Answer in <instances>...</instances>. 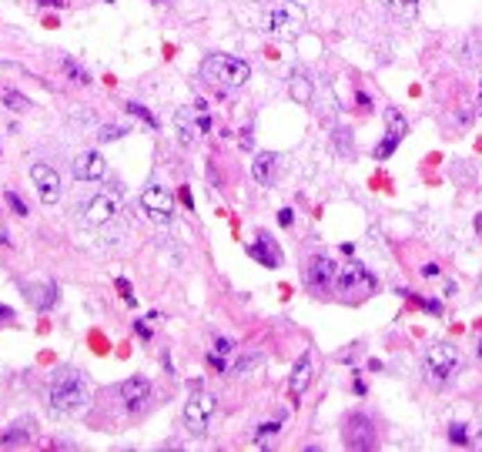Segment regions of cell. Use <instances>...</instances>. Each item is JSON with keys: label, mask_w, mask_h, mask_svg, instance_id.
<instances>
[{"label": "cell", "mask_w": 482, "mask_h": 452, "mask_svg": "<svg viewBox=\"0 0 482 452\" xmlns=\"http://www.w3.org/2000/svg\"><path fill=\"white\" fill-rule=\"evenodd\" d=\"M198 74H201L205 84H212L214 91H221V94H234V91H241V87L248 84L251 67H248V60H241V57L208 54L205 60H201Z\"/></svg>", "instance_id": "6da1fadb"}, {"label": "cell", "mask_w": 482, "mask_h": 452, "mask_svg": "<svg viewBox=\"0 0 482 452\" xmlns=\"http://www.w3.org/2000/svg\"><path fill=\"white\" fill-rule=\"evenodd\" d=\"M87 402H91V389H87L84 372L64 369V372L54 378V385H51V409L60 415H74V412H80Z\"/></svg>", "instance_id": "7a4b0ae2"}, {"label": "cell", "mask_w": 482, "mask_h": 452, "mask_svg": "<svg viewBox=\"0 0 482 452\" xmlns=\"http://www.w3.org/2000/svg\"><path fill=\"white\" fill-rule=\"evenodd\" d=\"M422 372L432 385H449L463 372V355L452 342H432L422 355Z\"/></svg>", "instance_id": "3957f363"}, {"label": "cell", "mask_w": 482, "mask_h": 452, "mask_svg": "<svg viewBox=\"0 0 482 452\" xmlns=\"http://www.w3.org/2000/svg\"><path fill=\"white\" fill-rule=\"evenodd\" d=\"M375 288H379V278L368 271L365 265L352 262L342 271H335V292H338V299L345 305H365L375 295Z\"/></svg>", "instance_id": "277c9868"}, {"label": "cell", "mask_w": 482, "mask_h": 452, "mask_svg": "<svg viewBox=\"0 0 482 452\" xmlns=\"http://www.w3.org/2000/svg\"><path fill=\"white\" fill-rule=\"evenodd\" d=\"M265 27H268L271 37L295 40L305 31V7L298 0H278L268 14H265Z\"/></svg>", "instance_id": "5b68a950"}, {"label": "cell", "mask_w": 482, "mask_h": 452, "mask_svg": "<svg viewBox=\"0 0 482 452\" xmlns=\"http://www.w3.org/2000/svg\"><path fill=\"white\" fill-rule=\"evenodd\" d=\"M174 128H178V137L184 144H191L198 134L212 131V114H208V104L205 101H194V108H181L174 114Z\"/></svg>", "instance_id": "8992f818"}, {"label": "cell", "mask_w": 482, "mask_h": 452, "mask_svg": "<svg viewBox=\"0 0 482 452\" xmlns=\"http://www.w3.org/2000/svg\"><path fill=\"white\" fill-rule=\"evenodd\" d=\"M214 396L212 392H205V389H198L191 399H188V405H184V426H188V433L191 435H208L212 429V419H214Z\"/></svg>", "instance_id": "52a82bcc"}, {"label": "cell", "mask_w": 482, "mask_h": 452, "mask_svg": "<svg viewBox=\"0 0 482 452\" xmlns=\"http://www.w3.org/2000/svg\"><path fill=\"white\" fill-rule=\"evenodd\" d=\"M342 439H345L348 449L355 452H368L379 446V433H375V422L368 419V415L362 412H352L345 419V433H342Z\"/></svg>", "instance_id": "ba28073f"}, {"label": "cell", "mask_w": 482, "mask_h": 452, "mask_svg": "<svg viewBox=\"0 0 482 452\" xmlns=\"http://www.w3.org/2000/svg\"><path fill=\"white\" fill-rule=\"evenodd\" d=\"M141 205L148 211V218L157 221V225H171L174 218V194L164 185H148L141 191Z\"/></svg>", "instance_id": "9c48e42d"}, {"label": "cell", "mask_w": 482, "mask_h": 452, "mask_svg": "<svg viewBox=\"0 0 482 452\" xmlns=\"http://www.w3.org/2000/svg\"><path fill=\"white\" fill-rule=\"evenodd\" d=\"M117 198L114 194H94L87 198V205L80 208V221L87 228H101V225H111L117 218Z\"/></svg>", "instance_id": "30bf717a"}, {"label": "cell", "mask_w": 482, "mask_h": 452, "mask_svg": "<svg viewBox=\"0 0 482 452\" xmlns=\"http://www.w3.org/2000/svg\"><path fill=\"white\" fill-rule=\"evenodd\" d=\"M31 181H34V188L40 191V201L44 205H58L60 201V191H64V185H60V174L54 165H44V161H37L34 168H31Z\"/></svg>", "instance_id": "8fae6325"}, {"label": "cell", "mask_w": 482, "mask_h": 452, "mask_svg": "<svg viewBox=\"0 0 482 452\" xmlns=\"http://www.w3.org/2000/svg\"><path fill=\"white\" fill-rule=\"evenodd\" d=\"M335 262L328 258V255H315L309 262V268H305V282H309V288L315 292V295H322V292H328L332 285H335Z\"/></svg>", "instance_id": "7c38bea8"}, {"label": "cell", "mask_w": 482, "mask_h": 452, "mask_svg": "<svg viewBox=\"0 0 482 452\" xmlns=\"http://www.w3.org/2000/svg\"><path fill=\"white\" fill-rule=\"evenodd\" d=\"M248 255L258 265H265V268H282V262H285L282 248H278V242L271 238L268 231H258V238L248 245Z\"/></svg>", "instance_id": "4fadbf2b"}, {"label": "cell", "mask_w": 482, "mask_h": 452, "mask_svg": "<svg viewBox=\"0 0 482 452\" xmlns=\"http://www.w3.org/2000/svg\"><path fill=\"white\" fill-rule=\"evenodd\" d=\"M107 174V161L97 151H80L74 158V178L78 181H101Z\"/></svg>", "instance_id": "5bb4252c"}, {"label": "cell", "mask_w": 482, "mask_h": 452, "mask_svg": "<svg viewBox=\"0 0 482 452\" xmlns=\"http://www.w3.org/2000/svg\"><path fill=\"white\" fill-rule=\"evenodd\" d=\"M311 372H315V362H311V352H305V355L298 358V365L291 369V378H289V392L295 399L311 385Z\"/></svg>", "instance_id": "9a60e30c"}, {"label": "cell", "mask_w": 482, "mask_h": 452, "mask_svg": "<svg viewBox=\"0 0 482 452\" xmlns=\"http://www.w3.org/2000/svg\"><path fill=\"white\" fill-rule=\"evenodd\" d=\"M251 174H255L258 185H275V178H278V154L275 151H261L255 158V165H251Z\"/></svg>", "instance_id": "2e32d148"}, {"label": "cell", "mask_w": 482, "mask_h": 452, "mask_svg": "<svg viewBox=\"0 0 482 452\" xmlns=\"http://www.w3.org/2000/svg\"><path fill=\"white\" fill-rule=\"evenodd\" d=\"M289 94L295 104H311V97H315V84H311V77L302 67L289 74Z\"/></svg>", "instance_id": "e0dca14e"}, {"label": "cell", "mask_w": 482, "mask_h": 452, "mask_svg": "<svg viewBox=\"0 0 482 452\" xmlns=\"http://www.w3.org/2000/svg\"><path fill=\"white\" fill-rule=\"evenodd\" d=\"M117 392H121V399H124V405H131V409H135V405H141L144 399L151 396V382H148L144 376H135V378H128Z\"/></svg>", "instance_id": "ac0fdd59"}, {"label": "cell", "mask_w": 482, "mask_h": 452, "mask_svg": "<svg viewBox=\"0 0 482 452\" xmlns=\"http://www.w3.org/2000/svg\"><path fill=\"white\" fill-rule=\"evenodd\" d=\"M24 295L31 299V305H34L37 312H47V308L58 301V288H54V285H27Z\"/></svg>", "instance_id": "d6986e66"}, {"label": "cell", "mask_w": 482, "mask_h": 452, "mask_svg": "<svg viewBox=\"0 0 482 452\" xmlns=\"http://www.w3.org/2000/svg\"><path fill=\"white\" fill-rule=\"evenodd\" d=\"M31 429H34V422H17V426H10L7 433L0 435V446H20V442H31Z\"/></svg>", "instance_id": "ffe728a7"}, {"label": "cell", "mask_w": 482, "mask_h": 452, "mask_svg": "<svg viewBox=\"0 0 482 452\" xmlns=\"http://www.w3.org/2000/svg\"><path fill=\"white\" fill-rule=\"evenodd\" d=\"M388 10L395 20H415L419 14V0H388Z\"/></svg>", "instance_id": "44dd1931"}, {"label": "cell", "mask_w": 482, "mask_h": 452, "mask_svg": "<svg viewBox=\"0 0 482 452\" xmlns=\"http://www.w3.org/2000/svg\"><path fill=\"white\" fill-rule=\"evenodd\" d=\"M0 101H3V104H7L10 111H17V114L34 111V104H31V101H27L24 94H17V91H3V94H0Z\"/></svg>", "instance_id": "7402d4cb"}, {"label": "cell", "mask_w": 482, "mask_h": 452, "mask_svg": "<svg viewBox=\"0 0 482 452\" xmlns=\"http://www.w3.org/2000/svg\"><path fill=\"white\" fill-rule=\"evenodd\" d=\"M261 362H265V352H258V349H255V352H248V355H241V358H238V362H234L232 369L238 372V376H245V372H251V369H258Z\"/></svg>", "instance_id": "603a6c76"}, {"label": "cell", "mask_w": 482, "mask_h": 452, "mask_svg": "<svg viewBox=\"0 0 482 452\" xmlns=\"http://www.w3.org/2000/svg\"><path fill=\"white\" fill-rule=\"evenodd\" d=\"M402 144V134H392V131H386V137H382V144L375 148V158L379 161H386V158H392V151Z\"/></svg>", "instance_id": "cb8c5ba5"}, {"label": "cell", "mask_w": 482, "mask_h": 452, "mask_svg": "<svg viewBox=\"0 0 482 452\" xmlns=\"http://www.w3.org/2000/svg\"><path fill=\"white\" fill-rule=\"evenodd\" d=\"M335 151H338V154H342V158H352V154H355V141H352V131H348V128H338V131H335Z\"/></svg>", "instance_id": "d4e9b609"}, {"label": "cell", "mask_w": 482, "mask_h": 452, "mask_svg": "<svg viewBox=\"0 0 482 452\" xmlns=\"http://www.w3.org/2000/svg\"><path fill=\"white\" fill-rule=\"evenodd\" d=\"M386 131H392V134H402V137H405V131H408V124H405L402 111H395V108H388V111H386Z\"/></svg>", "instance_id": "484cf974"}, {"label": "cell", "mask_w": 482, "mask_h": 452, "mask_svg": "<svg viewBox=\"0 0 482 452\" xmlns=\"http://www.w3.org/2000/svg\"><path fill=\"white\" fill-rule=\"evenodd\" d=\"M278 429H282V415H278V419H271V422H261V426L255 429V442H258V446H265V442H268Z\"/></svg>", "instance_id": "4316f807"}, {"label": "cell", "mask_w": 482, "mask_h": 452, "mask_svg": "<svg viewBox=\"0 0 482 452\" xmlns=\"http://www.w3.org/2000/svg\"><path fill=\"white\" fill-rule=\"evenodd\" d=\"M64 71H67V77H71V81H78V84H91V74H87L80 64H74L71 57H64Z\"/></svg>", "instance_id": "83f0119b"}, {"label": "cell", "mask_w": 482, "mask_h": 452, "mask_svg": "<svg viewBox=\"0 0 482 452\" xmlns=\"http://www.w3.org/2000/svg\"><path fill=\"white\" fill-rule=\"evenodd\" d=\"M128 111L135 114V117H141V121H144V124H148V128H157L155 114L148 111V108H144V104H135V101H131V104H128Z\"/></svg>", "instance_id": "f1b7e54d"}, {"label": "cell", "mask_w": 482, "mask_h": 452, "mask_svg": "<svg viewBox=\"0 0 482 452\" xmlns=\"http://www.w3.org/2000/svg\"><path fill=\"white\" fill-rule=\"evenodd\" d=\"M117 292H121V299H124V305H131V308H135L137 305V299H135V288H131V282H128V278H117Z\"/></svg>", "instance_id": "f546056e"}, {"label": "cell", "mask_w": 482, "mask_h": 452, "mask_svg": "<svg viewBox=\"0 0 482 452\" xmlns=\"http://www.w3.org/2000/svg\"><path fill=\"white\" fill-rule=\"evenodd\" d=\"M124 134H128L124 124H104V128H101V141H117V137H124Z\"/></svg>", "instance_id": "4dcf8cb0"}, {"label": "cell", "mask_w": 482, "mask_h": 452, "mask_svg": "<svg viewBox=\"0 0 482 452\" xmlns=\"http://www.w3.org/2000/svg\"><path fill=\"white\" fill-rule=\"evenodd\" d=\"M449 442H452V446H465V442H469V433H465L463 422H456V426L449 429Z\"/></svg>", "instance_id": "1f68e13d"}, {"label": "cell", "mask_w": 482, "mask_h": 452, "mask_svg": "<svg viewBox=\"0 0 482 452\" xmlns=\"http://www.w3.org/2000/svg\"><path fill=\"white\" fill-rule=\"evenodd\" d=\"M212 352H218V355H232L234 352V342L232 339H225V335H218V339H214V349Z\"/></svg>", "instance_id": "d6a6232c"}, {"label": "cell", "mask_w": 482, "mask_h": 452, "mask_svg": "<svg viewBox=\"0 0 482 452\" xmlns=\"http://www.w3.org/2000/svg\"><path fill=\"white\" fill-rule=\"evenodd\" d=\"M3 198H7V205L14 208V211H17L20 218H27V205H24V201H20V198H17V191H7Z\"/></svg>", "instance_id": "836d02e7"}, {"label": "cell", "mask_w": 482, "mask_h": 452, "mask_svg": "<svg viewBox=\"0 0 482 452\" xmlns=\"http://www.w3.org/2000/svg\"><path fill=\"white\" fill-rule=\"evenodd\" d=\"M412 299L419 301V305H422L425 312H432V315H442V305H439V301H432V299H422V295H412Z\"/></svg>", "instance_id": "e575fe53"}, {"label": "cell", "mask_w": 482, "mask_h": 452, "mask_svg": "<svg viewBox=\"0 0 482 452\" xmlns=\"http://www.w3.org/2000/svg\"><path fill=\"white\" fill-rule=\"evenodd\" d=\"M148 325H151V319H144V321H135V332H137V335H141V339H144V342L151 339V328H148Z\"/></svg>", "instance_id": "d590c367"}, {"label": "cell", "mask_w": 482, "mask_h": 452, "mask_svg": "<svg viewBox=\"0 0 482 452\" xmlns=\"http://www.w3.org/2000/svg\"><path fill=\"white\" fill-rule=\"evenodd\" d=\"M291 218H295V211H291V208H282V211H278V225H282V228H291Z\"/></svg>", "instance_id": "8d00e7d4"}, {"label": "cell", "mask_w": 482, "mask_h": 452, "mask_svg": "<svg viewBox=\"0 0 482 452\" xmlns=\"http://www.w3.org/2000/svg\"><path fill=\"white\" fill-rule=\"evenodd\" d=\"M422 275H425V278H439L442 271H439V265H436V262H429V265H422Z\"/></svg>", "instance_id": "74e56055"}, {"label": "cell", "mask_w": 482, "mask_h": 452, "mask_svg": "<svg viewBox=\"0 0 482 452\" xmlns=\"http://www.w3.org/2000/svg\"><path fill=\"white\" fill-rule=\"evenodd\" d=\"M355 101H359V108H362V111H372V97H368L365 91H359V94H355Z\"/></svg>", "instance_id": "f35d334b"}, {"label": "cell", "mask_w": 482, "mask_h": 452, "mask_svg": "<svg viewBox=\"0 0 482 452\" xmlns=\"http://www.w3.org/2000/svg\"><path fill=\"white\" fill-rule=\"evenodd\" d=\"M181 201H184V208H188V211L194 208V198H191V191H188V188H181Z\"/></svg>", "instance_id": "ab89813d"}, {"label": "cell", "mask_w": 482, "mask_h": 452, "mask_svg": "<svg viewBox=\"0 0 482 452\" xmlns=\"http://www.w3.org/2000/svg\"><path fill=\"white\" fill-rule=\"evenodd\" d=\"M0 321H14V308H7V305H0Z\"/></svg>", "instance_id": "60d3db41"}, {"label": "cell", "mask_w": 482, "mask_h": 452, "mask_svg": "<svg viewBox=\"0 0 482 452\" xmlns=\"http://www.w3.org/2000/svg\"><path fill=\"white\" fill-rule=\"evenodd\" d=\"M34 3H40V7H64V0H34Z\"/></svg>", "instance_id": "b9f144b4"}, {"label": "cell", "mask_w": 482, "mask_h": 452, "mask_svg": "<svg viewBox=\"0 0 482 452\" xmlns=\"http://www.w3.org/2000/svg\"><path fill=\"white\" fill-rule=\"evenodd\" d=\"M365 392H368V385L359 378V382H355V396H365Z\"/></svg>", "instance_id": "7bdbcfd3"}, {"label": "cell", "mask_w": 482, "mask_h": 452, "mask_svg": "<svg viewBox=\"0 0 482 452\" xmlns=\"http://www.w3.org/2000/svg\"><path fill=\"white\" fill-rule=\"evenodd\" d=\"M0 245H10V235H7V228H0Z\"/></svg>", "instance_id": "ee69618b"}, {"label": "cell", "mask_w": 482, "mask_h": 452, "mask_svg": "<svg viewBox=\"0 0 482 452\" xmlns=\"http://www.w3.org/2000/svg\"><path fill=\"white\" fill-rule=\"evenodd\" d=\"M476 228H479V235H482V215H479V218H476Z\"/></svg>", "instance_id": "f6af8a7d"}, {"label": "cell", "mask_w": 482, "mask_h": 452, "mask_svg": "<svg viewBox=\"0 0 482 452\" xmlns=\"http://www.w3.org/2000/svg\"><path fill=\"white\" fill-rule=\"evenodd\" d=\"M476 355H479V362H482V339H479V349H476Z\"/></svg>", "instance_id": "bcb514c9"}, {"label": "cell", "mask_w": 482, "mask_h": 452, "mask_svg": "<svg viewBox=\"0 0 482 452\" xmlns=\"http://www.w3.org/2000/svg\"><path fill=\"white\" fill-rule=\"evenodd\" d=\"M479 117H482V87H479Z\"/></svg>", "instance_id": "7dc6e473"}, {"label": "cell", "mask_w": 482, "mask_h": 452, "mask_svg": "<svg viewBox=\"0 0 482 452\" xmlns=\"http://www.w3.org/2000/svg\"><path fill=\"white\" fill-rule=\"evenodd\" d=\"M479 446H482V433H479Z\"/></svg>", "instance_id": "c3c4849f"}, {"label": "cell", "mask_w": 482, "mask_h": 452, "mask_svg": "<svg viewBox=\"0 0 482 452\" xmlns=\"http://www.w3.org/2000/svg\"><path fill=\"white\" fill-rule=\"evenodd\" d=\"M155 3H164V0H155Z\"/></svg>", "instance_id": "681fc988"}]
</instances>
